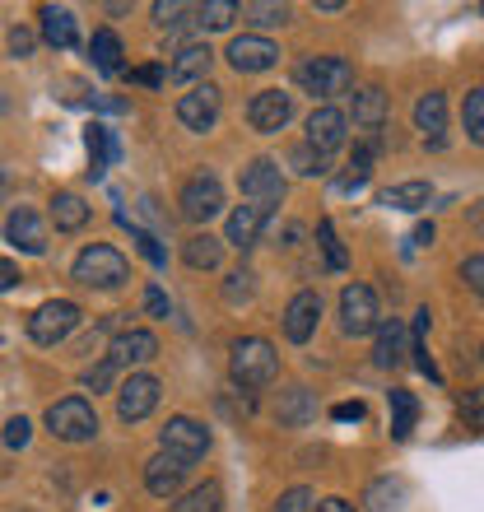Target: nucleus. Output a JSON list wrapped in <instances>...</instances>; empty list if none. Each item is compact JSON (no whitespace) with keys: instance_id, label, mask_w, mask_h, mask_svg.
I'll return each instance as SVG.
<instances>
[{"instance_id":"14","label":"nucleus","mask_w":484,"mask_h":512,"mask_svg":"<svg viewBox=\"0 0 484 512\" xmlns=\"http://www.w3.org/2000/svg\"><path fill=\"white\" fill-rule=\"evenodd\" d=\"M280 61V47L270 38H261V33H242V38L229 42V66L238 70V75H261V70H270Z\"/></svg>"},{"instance_id":"33","label":"nucleus","mask_w":484,"mask_h":512,"mask_svg":"<svg viewBox=\"0 0 484 512\" xmlns=\"http://www.w3.org/2000/svg\"><path fill=\"white\" fill-rule=\"evenodd\" d=\"M89 56H94V66L103 70V75H117L121 70V38L112 28H98L94 42H89Z\"/></svg>"},{"instance_id":"51","label":"nucleus","mask_w":484,"mask_h":512,"mask_svg":"<svg viewBox=\"0 0 484 512\" xmlns=\"http://www.w3.org/2000/svg\"><path fill=\"white\" fill-rule=\"evenodd\" d=\"M131 80H135V84H149V89H154V84H163L168 75H163L159 66H135V70H131Z\"/></svg>"},{"instance_id":"22","label":"nucleus","mask_w":484,"mask_h":512,"mask_svg":"<svg viewBox=\"0 0 484 512\" xmlns=\"http://www.w3.org/2000/svg\"><path fill=\"white\" fill-rule=\"evenodd\" d=\"M42 19V38H47V47H75V14L66 10V5H42L38 10Z\"/></svg>"},{"instance_id":"2","label":"nucleus","mask_w":484,"mask_h":512,"mask_svg":"<svg viewBox=\"0 0 484 512\" xmlns=\"http://www.w3.org/2000/svg\"><path fill=\"white\" fill-rule=\"evenodd\" d=\"M70 275H75V284H84V289H121V284L131 280V261L112 243H89L75 256Z\"/></svg>"},{"instance_id":"18","label":"nucleus","mask_w":484,"mask_h":512,"mask_svg":"<svg viewBox=\"0 0 484 512\" xmlns=\"http://www.w3.org/2000/svg\"><path fill=\"white\" fill-rule=\"evenodd\" d=\"M5 238H10L19 252H47V224H42V215L33 210V205H19V210H10V219H5Z\"/></svg>"},{"instance_id":"40","label":"nucleus","mask_w":484,"mask_h":512,"mask_svg":"<svg viewBox=\"0 0 484 512\" xmlns=\"http://www.w3.org/2000/svg\"><path fill=\"white\" fill-rule=\"evenodd\" d=\"M233 14H242L238 5H233V0H205L196 19H201L205 28H229V24H233Z\"/></svg>"},{"instance_id":"54","label":"nucleus","mask_w":484,"mask_h":512,"mask_svg":"<svg viewBox=\"0 0 484 512\" xmlns=\"http://www.w3.org/2000/svg\"><path fill=\"white\" fill-rule=\"evenodd\" d=\"M415 243H419V247L433 243V224H419V229H415Z\"/></svg>"},{"instance_id":"7","label":"nucleus","mask_w":484,"mask_h":512,"mask_svg":"<svg viewBox=\"0 0 484 512\" xmlns=\"http://www.w3.org/2000/svg\"><path fill=\"white\" fill-rule=\"evenodd\" d=\"M80 303H70V298H52V303H42L33 317H28V336H33V345H61V340L80 326Z\"/></svg>"},{"instance_id":"23","label":"nucleus","mask_w":484,"mask_h":512,"mask_svg":"<svg viewBox=\"0 0 484 512\" xmlns=\"http://www.w3.org/2000/svg\"><path fill=\"white\" fill-rule=\"evenodd\" d=\"M363 508L368 512H405V485L396 475H377L373 485L363 489Z\"/></svg>"},{"instance_id":"39","label":"nucleus","mask_w":484,"mask_h":512,"mask_svg":"<svg viewBox=\"0 0 484 512\" xmlns=\"http://www.w3.org/2000/svg\"><path fill=\"white\" fill-rule=\"evenodd\" d=\"M317 503H322V499H317L308 485H294V489H284L280 503H275L270 512H317Z\"/></svg>"},{"instance_id":"9","label":"nucleus","mask_w":484,"mask_h":512,"mask_svg":"<svg viewBox=\"0 0 484 512\" xmlns=\"http://www.w3.org/2000/svg\"><path fill=\"white\" fill-rule=\"evenodd\" d=\"M159 447L196 466V461L210 452V429H205V424H196L191 415H173V419H168V424L159 429Z\"/></svg>"},{"instance_id":"1","label":"nucleus","mask_w":484,"mask_h":512,"mask_svg":"<svg viewBox=\"0 0 484 512\" xmlns=\"http://www.w3.org/2000/svg\"><path fill=\"white\" fill-rule=\"evenodd\" d=\"M275 373H280V354H275V345L261 336H242L233 340L229 350V378L238 382L242 391H261L275 382Z\"/></svg>"},{"instance_id":"17","label":"nucleus","mask_w":484,"mask_h":512,"mask_svg":"<svg viewBox=\"0 0 484 512\" xmlns=\"http://www.w3.org/2000/svg\"><path fill=\"white\" fill-rule=\"evenodd\" d=\"M187 471H191V461L173 457V452H159V457L145 461V489L154 494V499H177V489H182Z\"/></svg>"},{"instance_id":"8","label":"nucleus","mask_w":484,"mask_h":512,"mask_svg":"<svg viewBox=\"0 0 484 512\" xmlns=\"http://www.w3.org/2000/svg\"><path fill=\"white\" fill-rule=\"evenodd\" d=\"M382 326V317H377V294H373V284H345L340 289V331L345 336H368V331H377Z\"/></svg>"},{"instance_id":"55","label":"nucleus","mask_w":484,"mask_h":512,"mask_svg":"<svg viewBox=\"0 0 484 512\" xmlns=\"http://www.w3.org/2000/svg\"><path fill=\"white\" fill-rule=\"evenodd\" d=\"M5 187H10V173H5V163H0V196H5Z\"/></svg>"},{"instance_id":"12","label":"nucleus","mask_w":484,"mask_h":512,"mask_svg":"<svg viewBox=\"0 0 484 512\" xmlns=\"http://www.w3.org/2000/svg\"><path fill=\"white\" fill-rule=\"evenodd\" d=\"M289 117H294V94H284V89H261V94H252V103H247V126L261 135L284 131Z\"/></svg>"},{"instance_id":"56","label":"nucleus","mask_w":484,"mask_h":512,"mask_svg":"<svg viewBox=\"0 0 484 512\" xmlns=\"http://www.w3.org/2000/svg\"><path fill=\"white\" fill-rule=\"evenodd\" d=\"M480 354H484V350H480Z\"/></svg>"},{"instance_id":"30","label":"nucleus","mask_w":484,"mask_h":512,"mask_svg":"<svg viewBox=\"0 0 484 512\" xmlns=\"http://www.w3.org/2000/svg\"><path fill=\"white\" fill-rule=\"evenodd\" d=\"M173 512H224V485H219V480H205V485L187 489V494L173 503Z\"/></svg>"},{"instance_id":"4","label":"nucleus","mask_w":484,"mask_h":512,"mask_svg":"<svg viewBox=\"0 0 484 512\" xmlns=\"http://www.w3.org/2000/svg\"><path fill=\"white\" fill-rule=\"evenodd\" d=\"M238 191H242V201L256 205L270 219V210L284 201V168L275 159H252L238 177Z\"/></svg>"},{"instance_id":"37","label":"nucleus","mask_w":484,"mask_h":512,"mask_svg":"<svg viewBox=\"0 0 484 512\" xmlns=\"http://www.w3.org/2000/svg\"><path fill=\"white\" fill-rule=\"evenodd\" d=\"M187 14H201V5H187V0H159L154 5V24L159 28H182Z\"/></svg>"},{"instance_id":"53","label":"nucleus","mask_w":484,"mask_h":512,"mask_svg":"<svg viewBox=\"0 0 484 512\" xmlns=\"http://www.w3.org/2000/svg\"><path fill=\"white\" fill-rule=\"evenodd\" d=\"M317 512H354V503L350 499H322L317 503Z\"/></svg>"},{"instance_id":"47","label":"nucleus","mask_w":484,"mask_h":512,"mask_svg":"<svg viewBox=\"0 0 484 512\" xmlns=\"http://www.w3.org/2000/svg\"><path fill=\"white\" fill-rule=\"evenodd\" d=\"M145 312L149 317H168V294H163L159 284H149L145 289Z\"/></svg>"},{"instance_id":"48","label":"nucleus","mask_w":484,"mask_h":512,"mask_svg":"<svg viewBox=\"0 0 484 512\" xmlns=\"http://www.w3.org/2000/svg\"><path fill=\"white\" fill-rule=\"evenodd\" d=\"M28 429H33V424H28L24 415L10 419V424H5V443H10V447H24L28 443Z\"/></svg>"},{"instance_id":"10","label":"nucleus","mask_w":484,"mask_h":512,"mask_svg":"<svg viewBox=\"0 0 484 512\" xmlns=\"http://www.w3.org/2000/svg\"><path fill=\"white\" fill-rule=\"evenodd\" d=\"M219 108H224V94H219L215 84H196V89H187V94L177 98V122L187 126V131H215Z\"/></svg>"},{"instance_id":"21","label":"nucleus","mask_w":484,"mask_h":512,"mask_svg":"<svg viewBox=\"0 0 484 512\" xmlns=\"http://www.w3.org/2000/svg\"><path fill=\"white\" fill-rule=\"evenodd\" d=\"M415 131H424V140H429V145H443V131H447V98L438 94V89H429V94L415 103Z\"/></svg>"},{"instance_id":"49","label":"nucleus","mask_w":484,"mask_h":512,"mask_svg":"<svg viewBox=\"0 0 484 512\" xmlns=\"http://www.w3.org/2000/svg\"><path fill=\"white\" fill-rule=\"evenodd\" d=\"M33 42H38V38H33L28 28H10V52L14 56H28V52H33Z\"/></svg>"},{"instance_id":"3","label":"nucleus","mask_w":484,"mask_h":512,"mask_svg":"<svg viewBox=\"0 0 484 512\" xmlns=\"http://www.w3.org/2000/svg\"><path fill=\"white\" fill-rule=\"evenodd\" d=\"M294 80L317 98H336L354 84V66L345 56H308V61H298Z\"/></svg>"},{"instance_id":"44","label":"nucleus","mask_w":484,"mask_h":512,"mask_svg":"<svg viewBox=\"0 0 484 512\" xmlns=\"http://www.w3.org/2000/svg\"><path fill=\"white\" fill-rule=\"evenodd\" d=\"M224 298L229 303H247L252 298V270H233L229 284H224Z\"/></svg>"},{"instance_id":"32","label":"nucleus","mask_w":484,"mask_h":512,"mask_svg":"<svg viewBox=\"0 0 484 512\" xmlns=\"http://www.w3.org/2000/svg\"><path fill=\"white\" fill-rule=\"evenodd\" d=\"M89 159H94V168H89V177H103L117 163V140H112V131L108 126H89Z\"/></svg>"},{"instance_id":"15","label":"nucleus","mask_w":484,"mask_h":512,"mask_svg":"<svg viewBox=\"0 0 484 512\" xmlns=\"http://www.w3.org/2000/svg\"><path fill=\"white\" fill-rule=\"evenodd\" d=\"M108 359L117 368H140L149 359H159V336L145 331V326H131V331H117L108 345Z\"/></svg>"},{"instance_id":"19","label":"nucleus","mask_w":484,"mask_h":512,"mask_svg":"<svg viewBox=\"0 0 484 512\" xmlns=\"http://www.w3.org/2000/svg\"><path fill=\"white\" fill-rule=\"evenodd\" d=\"M210 61H215V52H210L205 42H187V47L173 56V66H168V80L182 84V89L210 84V80H205V75H210Z\"/></svg>"},{"instance_id":"46","label":"nucleus","mask_w":484,"mask_h":512,"mask_svg":"<svg viewBox=\"0 0 484 512\" xmlns=\"http://www.w3.org/2000/svg\"><path fill=\"white\" fill-rule=\"evenodd\" d=\"M461 280H466L475 294L484 298V252H475V256H466V261H461Z\"/></svg>"},{"instance_id":"35","label":"nucleus","mask_w":484,"mask_h":512,"mask_svg":"<svg viewBox=\"0 0 484 512\" xmlns=\"http://www.w3.org/2000/svg\"><path fill=\"white\" fill-rule=\"evenodd\" d=\"M317 243H322V256H326V270H345L350 266V256H345V243H340V233L331 219H317Z\"/></svg>"},{"instance_id":"20","label":"nucleus","mask_w":484,"mask_h":512,"mask_svg":"<svg viewBox=\"0 0 484 512\" xmlns=\"http://www.w3.org/2000/svg\"><path fill=\"white\" fill-rule=\"evenodd\" d=\"M354 126L368 131V140H377V131L387 126V89L382 84H359L354 89Z\"/></svg>"},{"instance_id":"6","label":"nucleus","mask_w":484,"mask_h":512,"mask_svg":"<svg viewBox=\"0 0 484 512\" xmlns=\"http://www.w3.org/2000/svg\"><path fill=\"white\" fill-rule=\"evenodd\" d=\"M177 210L187 224H210V219L224 210V182H219L210 168H201L196 177H187V187L177 196Z\"/></svg>"},{"instance_id":"31","label":"nucleus","mask_w":484,"mask_h":512,"mask_svg":"<svg viewBox=\"0 0 484 512\" xmlns=\"http://www.w3.org/2000/svg\"><path fill=\"white\" fill-rule=\"evenodd\" d=\"M182 256H187L191 270H215L219 261H224V243H219V238H210V233H196V238H187Z\"/></svg>"},{"instance_id":"52","label":"nucleus","mask_w":484,"mask_h":512,"mask_svg":"<svg viewBox=\"0 0 484 512\" xmlns=\"http://www.w3.org/2000/svg\"><path fill=\"white\" fill-rule=\"evenodd\" d=\"M19 280H24V275H19V266L0 256V294H5V289H14V284H19Z\"/></svg>"},{"instance_id":"11","label":"nucleus","mask_w":484,"mask_h":512,"mask_svg":"<svg viewBox=\"0 0 484 512\" xmlns=\"http://www.w3.org/2000/svg\"><path fill=\"white\" fill-rule=\"evenodd\" d=\"M345 140H350V117H345V112L331 108V103L312 108V117H308V140H303V145L331 159V154H336Z\"/></svg>"},{"instance_id":"34","label":"nucleus","mask_w":484,"mask_h":512,"mask_svg":"<svg viewBox=\"0 0 484 512\" xmlns=\"http://www.w3.org/2000/svg\"><path fill=\"white\" fill-rule=\"evenodd\" d=\"M373 154H377V140H363V145L354 149L350 173L340 177V191H359L363 182H368V173H373Z\"/></svg>"},{"instance_id":"41","label":"nucleus","mask_w":484,"mask_h":512,"mask_svg":"<svg viewBox=\"0 0 484 512\" xmlns=\"http://www.w3.org/2000/svg\"><path fill=\"white\" fill-rule=\"evenodd\" d=\"M461 419L471 424V429H484V387H471V391H461V401H457Z\"/></svg>"},{"instance_id":"13","label":"nucleus","mask_w":484,"mask_h":512,"mask_svg":"<svg viewBox=\"0 0 484 512\" xmlns=\"http://www.w3.org/2000/svg\"><path fill=\"white\" fill-rule=\"evenodd\" d=\"M159 378H149V373H131V378L117 387V415L126 424H140L145 415H154V405H159Z\"/></svg>"},{"instance_id":"5","label":"nucleus","mask_w":484,"mask_h":512,"mask_svg":"<svg viewBox=\"0 0 484 512\" xmlns=\"http://www.w3.org/2000/svg\"><path fill=\"white\" fill-rule=\"evenodd\" d=\"M47 429L61 443H89V438H98V415L84 396H66V401L47 405Z\"/></svg>"},{"instance_id":"43","label":"nucleus","mask_w":484,"mask_h":512,"mask_svg":"<svg viewBox=\"0 0 484 512\" xmlns=\"http://www.w3.org/2000/svg\"><path fill=\"white\" fill-rule=\"evenodd\" d=\"M131 238H135V247H140V256H145L149 266H168V252L159 247V238H154V233H145V229H135V224H131Z\"/></svg>"},{"instance_id":"26","label":"nucleus","mask_w":484,"mask_h":512,"mask_svg":"<svg viewBox=\"0 0 484 512\" xmlns=\"http://www.w3.org/2000/svg\"><path fill=\"white\" fill-rule=\"evenodd\" d=\"M405 326L391 317V322H382L377 326V350H373V359H377V368H401L405 364Z\"/></svg>"},{"instance_id":"24","label":"nucleus","mask_w":484,"mask_h":512,"mask_svg":"<svg viewBox=\"0 0 484 512\" xmlns=\"http://www.w3.org/2000/svg\"><path fill=\"white\" fill-rule=\"evenodd\" d=\"M52 224H56V233H80L84 224H89V205L75 196V191H56L52 196Z\"/></svg>"},{"instance_id":"45","label":"nucleus","mask_w":484,"mask_h":512,"mask_svg":"<svg viewBox=\"0 0 484 512\" xmlns=\"http://www.w3.org/2000/svg\"><path fill=\"white\" fill-rule=\"evenodd\" d=\"M112 378H117V364H112V359H103V364H94L89 373H84V387H89V391H108Z\"/></svg>"},{"instance_id":"16","label":"nucleus","mask_w":484,"mask_h":512,"mask_svg":"<svg viewBox=\"0 0 484 512\" xmlns=\"http://www.w3.org/2000/svg\"><path fill=\"white\" fill-rule=\"evenodd\" d=\"M317 322H322V294L317 289H298L289 298V308H284V336L294 340V345H308Z\"/></svg>"},{"instance_id":"36","label":"nucleus","mask_w":484,"mask_h":512,"mask_svg":"<svg viewBox=\"0 0 484 512\" xmlns=\"http://www.w3.org/2000/svg\"><path fill=\"white\" fill-rule=\"evenodd\" d=\"M242 14H247L256 28H280V24H289V14L294 10H289V5H266V0H247Z\"/></svg>"},{"instance_id":"27","label":"nucleus","mask_w":484,"mask_h":512,"mask_svg":"<svg viewBox=\"0 0 484 512\" xmlns=\"http://www.w3.org/2000/svg\"><path fill=\"white\" fill-rule=\"evenodd\" d=\"M387 405H391V438L396 443H405L410 433H415V419H419V401H415V391H387Z\"/></svg>"},{"instance_id":"25","label":"nucleus","mask_w":484,"mask_h":512,"mask_svg":"<svg viewBox=\"0 0 484 512\" xmlns=\"http://www.w3.org/2000/svg\"><path fill=\"white\" fill-rule=\"evenodd\" d=\"M429 201H433L429 182H396V187L377 191V205H387V210H424Z\"/></svg>"},{"instance_id":"50","label":"nucleus","mask_w":484,"mask_h":512,"mask_svg":"<svg viewBox=\"0 0 484 512\" xmlns=\"http://www.w3.org/2000/svg\"><path fill=\"white\" fill-rule=\"evenodd\" d=\"M331 419H340V424H359V419H363V405L359 401H340L336 410H331Z\"/></svg>"},{"instance_id":"38","label":"nucleus","mask_w":484,"mask_h":512,"mask_svg":"<svg viewBox=\"0 0 484 512\" xmlns=\"http://www.w3.org/2000/svg\"><path fill=\"white\" fill-rule=\"evenodd\" d=\"M461 122H466V135H471L475 145H484V89H471V94H466Z\"/></svg>"},{"instance_id":"42","label":"nucleus","mask_w":484,"mask_h":512,"mask_svg":"<svg viewBox=\"0 0 484 512\" xmlns=\"http://www.w3.org/2000/svg\"><path fill=\"white\" fill-rule=\"evenodd\" d=\"M294 168L303 177H322L326 168H331V159H326V154H317V149H308V145H298L294 149Z\"/></svg>"},{"instance_id":"29","label":"nucleus","mask_w":484,"mask_h":512,"mask_svg":"<svg viewBox=\"0 0 484 512\" xmlns=\"http://www.w3.org/2000/svg\"><path fill=\"white\" fill-rule=\"evenodd\" d=\"M280 424H289V429H303L308 419H317V401H312V391L308 387H289L280 391Z\"/></svg>"},{"instance_id":"28","label":"nucleus","mask_w":484,"mask_h":512,"mask_svg":"<svg viewBox=\"0 0 484 512\" xmlns=\"http://www.w3.org/2000/svg\"><path fill=\"white\" fill-rule=\"evenodd\" d=\"M261 224H266V215H261L256 205H238L229 215V238H224V243L247 252V247H256V238H261Z\"/></svg>"}]
</instances>
